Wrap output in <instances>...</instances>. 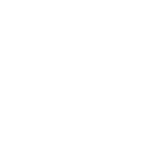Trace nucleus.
Here are the masks:
<instances>
[]
</instances>
